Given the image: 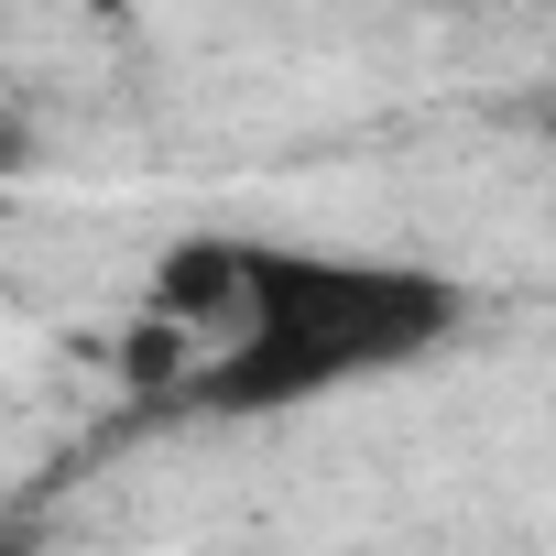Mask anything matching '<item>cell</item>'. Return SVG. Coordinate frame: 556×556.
<instances>
[{
    "label": "cell",
    "instance_id": "6da1fadb",
    "mask_svg": "<svg viewBox=\"0 0 556 556\" xmlns=\"http://www.w3.org/2000/svg\"><path fill=\"white\" fill-rule=\"evenodd\" d=\"M458 328H469V285L437 262H350V251L262 240L240 339H218L175 404L186 415H295L350 382L437 361Z\"/></svg>",
    "mask_w": 556,
    "mask_h": 556
},
{
    "label": "cell",
    "instance_id": "7a4b0ae2",
    "mask_svg": "<svg viewBox=\"0 0 556 556\" xmlns=\"http://www.w3.org/2000/svg\"><path fill=\"white\" fill-rule=\"evenodd\" d=\"M251 273H262V240H229V229H197V240H175L164 262H153V306L186 328V339H240V317H251Z\"/></svg>",
    "mask_w": 556,
    "mask_h": 556
}]
</instances>
